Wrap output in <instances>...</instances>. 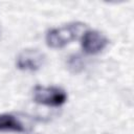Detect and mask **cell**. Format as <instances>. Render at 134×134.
Instances as JSON below:
<instances>
[{"label": "cell", "mask_w": 134, "mask_h": 134, "mask_svg": "<svg viewBox=\"0 0 134 134\" xmlns=\"http://www.w3.org/2000/svg\"><path fill=\"white\" fill-rule=\"evenodd\" d=\"M85 27L86 25L83 23L73 22L61 27L52 28L46 34V44L51 48H62L77 39L81 34L83 35Z\"/></svg>", "instance_id": "6da1fadb"}, {"label": "cell", "mask_w": 134, "mask_h": 134, "mask_svg": "<svg viewBox=\"0 0 134 134\" xmlns=\"http://www.w3.org/2000/svg\"><path fill=\"white\" fill-rule=\"evenodd\" d=\"M67 93L55 86H36L34 88V100L37 104L48 107H60L67 100Z\"/></svg>", "instance_id": "7a4b0ae2"}, {"label": "cell", "mask_w": 134, "mask_h": 134, "mask_svg": "<svg viewBox=\"0 0 134 134\" xmlns=\"http://www.w3.org/2000/svg\"><path fill=\"white\" fill-rule=\"evenodd\" d=\"M45 62V55L39 49H24L22 50L16 60V65L20 70L24 71H37Z\"/></svg>", "instance_id": "3957f363"}, {"label": "cell", "mask_w": 134, "mask_h": 134, "mask_svg": "<svg viewBox=\"0 0 134 134\" xmlns=\"http://www.w3.org/2000/svg\"><path fill=\"white\" fill-rule=\"evenodd\" d=\"M81 41L82 48L87 54H96L109 44L108 38L97 30H85Z\"/></svg>", "instance_id": "277c9868"}, {"label": "cell", "mask_w": 134, "mask_h": 134, "mask_svg": "<svg viewBox=\"0 0 134 134\" xmlns=\"http://www.w3.org/2000/svg\"><path fill=\"white\" fill-rule=\"evenodd\" d=\"M0 132H25L24 125L15 115L9 113L0 114Z\"/></svg>", "instance_id": "5b68a950"}, {"label": "cell", "mask_w": 134, "mask_h": 134, "mask_svg": "<svg viewBox=\"0 0 134 134\" xmlns=\"http://www.w3.org/2000/svg\"><path fill=\"white\" fill-rule=\"evenodd\" d=\"M85 63L81 55L79 54H72L67 60V67L68 69L73 73H79L84 69Z\"/></svg>", "instance_id": "8992f818"}]
</instances>
